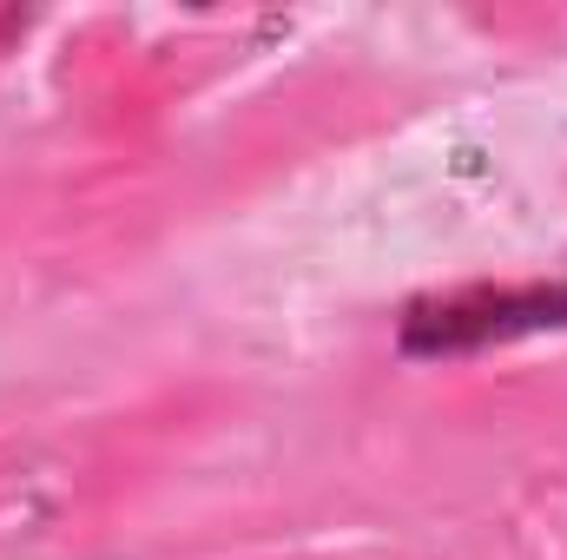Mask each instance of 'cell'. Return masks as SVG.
I'll return each mask as SVG.
<instances>
[{
    "mask_svg": "<svg viewBox=\"0 0 567 560\" xmlns=\"http://www.w3.org/2000/svg\"><path fill=\"white\" fill-rule=\"evenodd\" d=\"M482 317H455L449 303L423 310L410 323V350H462V343H482V336H508V330H535V323H555V310H567V297H482L475 303Z\"/></svg>",
    "mask_w": 567,
    "mask_h": 560,
    "instance_id": "cell-1",
    "label": "cell"
}]
</instances>
